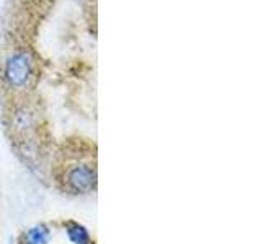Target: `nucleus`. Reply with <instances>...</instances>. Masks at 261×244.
Masks as SVG:
<instances>
[{
    "label": "nucleus",
    "instance_id": "nucleus-1",
    "mask_svg": "<svg viewBox=\"0 0 261 244\" xmlns=\"http://www.w3.org/2000/svg\"><path fill=\"white\" fill-rule=\"evenodd\" d=\"M35 78V60L27 49H16L4 62V81L13 92H24Z\"/></svg>",
    "mask_w": 261,
    "mask_h": 244
},
{
    "label": "nucleus",
    "instance_id": "nucleus-2",
    "mask_svg": "<svg viewBox=\"0 0 261 244\" xmlns=\"http://www.w3.org/2000/svg\"><path fill=\"white\" fill-rule=\"evenodd\" d=\"M61 181L64 184V189L69 194H90L96 187V169L90 163H73L64 169Z\"/></svg>",
    "mask_w": 261,
    "mask_h": 244
},
{
    "label": "nucleus",
    "instance_id": "nucleus-3",
    "mask_svg": "<svg viewBox=\"0 0 261 244\" xmlns=\"http://www.w3.org/2000/svg\"><path fill=\"white\" fill-rule=\"evenodd\" d=\"M10 127L15 140H21V138L35 137L38 129V114L31 108L30 104L23 103L15 106L10 114Z\"/></svg>",
    "mask_w": 261,
    "mask_h": 244
},
{
    "label": "nucleus",
    "instance_id": "nucleus-4",
    "mask_svg": "<svg viewBox=\"0 0 261 244\" xmlns=\"http://www.w3.org/2000/svg\"><path fill=\"white\" fill-rule=\"evenodd\" d=\"M65 233H67L69 239L73 244H95L92 236H90V233H88V230L80 223L69 222L67 225H65Z\"/></svg>",
    "mask_w": 261,
    "mask_h": 244
},
{
    "label": "nucleus",
    "instance_id": "nucleus-5",
    "mask_svg": "<svg viewBox=\"0 0 261 244\" xmlns=\"http://www.w3.org/2000/svg\"><path fill=\"white\" fill-rule=\"evenodd\" d=\"M49 239H51V230L43 223L30 228L24 233V244H49Z\"/></svg>",
    "mask_w": 261,
    "mask_h": 244
}]
</instances>
